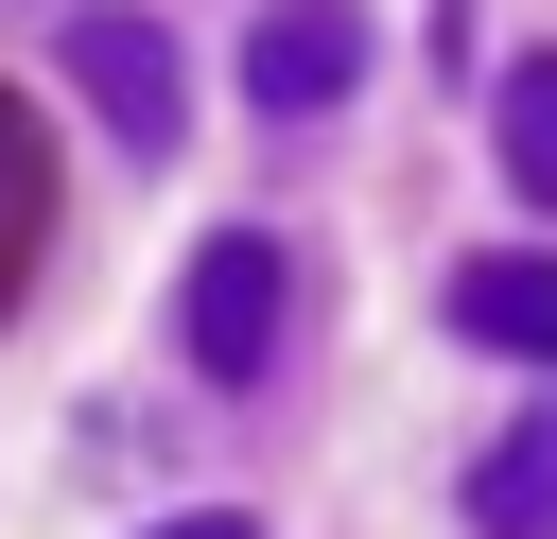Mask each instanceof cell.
<instances>
[{"instance_id": "cell-6", "label": "cell", "mask_w": 557, "mask_h": 539, "mask_svg": "<svg viewBox=\"0 0 557 539\" xmlns=\"http://www.w3.org/2000/svg\"><path fill=\"white\" fill-rule=\"evenodd\" d=\"M487 156H505V191L557 226V52H522V70L487 87Z\"/></svg>"}, {"instance_id": "cell-8", "label": "cell", "mask_w": 557, "mask_h": 539, "mask_svg": "<svg viewBox=\"0 0 557 539\" xmlns=\"http://www.w3.org/2000/svg\"><path fill=\"white\" fill-rule=\"evenodd\" d=\"M139 539H261L244 504H191V522H139Z\"/></svg>"}, {"instance_id": "cell-2", "label": "cell", "mask_w": 557, "mask_h": 539, "mask_svg": "<svg viewBox=\"0 0 557 539\" xmlns=\"http://www.w3.org/2000/svg\"><path fill=\"white\" fill-rule=\"evenodd\" d=\"M174 348H191L209 383H261V365H278V243H261V226H209V243H191Z\"/></svg>"}, {"instance_id": "cell-4", "label": "cell", "mask_w": 557, "mask_h": 539, "mask_svg": "<svg viewBox=\"0 0 557 539\" xmlns=\"http://www.w3.org/2000/svg\"><path fill=\"white\" fill-rule=\"evenodd\" d=\"M453 330H470V348H505V365H557V243L470 261V278H453Z\"/></svg>"}, {"instance_id": "cell-7", "label": "cell", "mask_w": 557, "mask_h": 539, "mask_svg": "<svg viewBox=\"0 0 557 539\" xmlns=\"http://www.w3.org/2000/svg\"><path fill=\"white\" fill-rule=\"evenodd\" d=\"M17 243H35V156H17V122H0V296H17Z\"/></svg>"}, {"instance_id": "cell-5", "label": "cell", "mask_w": 557, "mask_h": 539, "mask_svg": "<svg viewBox=\"0 0 557 539\" xmlns=\"http://www.w3.org/2000/svg\"><path fill=\"white\" fill-rule=\"evenodd\" d=\"M470 539H557V400L470 452Z\"/></svg>"}, {"instance_id": "cell-1", "label": "cell", "mask_w": 557, "mask_h": 539, "mask_svg": "<svg viewBox=\"0 0 557 539\" xmlns=\"http://www.w3.org/2000/svg\"><path fill=\"white\" fill-rule=\"evenodd\" d=\"M52 52H70V87H87V122H104L122 156H174V122H191L174 87H191V70H174V35H157L139 0H87Z\"/></svg>"}, {"instance_id": "cell-3", "label": "cell", "mask_w": 557, "mask_h": 539, "mask_svg": "<svg viewBox=\"0 0 557 539\" xmlns=\"http://www.w3.org/2000/svg\"><path fill=\"white\" fill-rule=\"evenodd\" d=\"M366 52H383L366 0H261V35H244V104H261V122H313V104L366 87Z\"/></svg>"}]
</instances>
